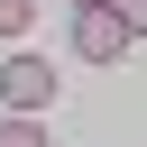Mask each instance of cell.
Instances as JSON below:
<instances>
[{"label":"cell","instance_id":"obj_1","mask_svg":"<svg viewBox=\"0 0 147 147\" xmlns=\"http://www.w3.org/2000/svg\"><path fill=\"white\" fill-rule=\"evenodd\" d=\"M0 101H9L18 119H46V101H55V64H46V55H0Z\"/></svg>","mask_w":147,"mask_h":147},{"label":"cell","instance_id":"obj_2","mask_svg":"<svg viewBox=\"0 0 147 147\" xmlns=\"http://www.w3.org/2000/svg\"><path fill=\"white\" fill-rule=\"evenodd\" d=\"M74 55H83V64H119V55H129V28H119L110 9H74Z\"/></svg>","mask_w":147,"mask_h":147},{"label":"cell","instance_id":"obj_3","mask_svg":"<svg viewBox=\"0 0 147 147\" xmlns=\"http://www.w3.org/2000/svg\"><path fill=\"white\" fill-rule=\"evenodd\" d=\"M0 147H46V119H18V110H0Z\"/></svg>","mask_w":147,"mask_h":147},{"label":"cell","instance_id":"obj_4","mask_svg":"<svg viewBox=\"0 0 147 147\" xmlns=\"http://www.w3.org/2000/svg\"><path fill=\"white\" fill-rule=\"evenodd\" d=\"M101 9H110V18H119V28H129V46H138V37H147V0H101Z\"/></svg>","mask_w":147,"mask_h":147},{"label":"cell","instance_id":"obj_5","mask_svg":"<svg viewBox=\"0 0 147 147\" xmlns=\"http://www.w3.org/2000/svg\"><path fill=\"white\" fill-rule=\"evenodd\" d=\"M28 18H37V0H0V37H28Z\"/></svg>","mask_w":147,"mask_h":147},{"label":"cell","instance_id":"obj_6","mask_svg":"<svg viewBox=\"0 0 147 147\" xmlns=\"http://www.w3.org/2000/svg\"><path fill=\"white\" fill-rule=\"evenodd\" d=\"M64 9H101V0H64Z\"/></svg>","mask_w":147,"mask_h":147}]
</instances>
